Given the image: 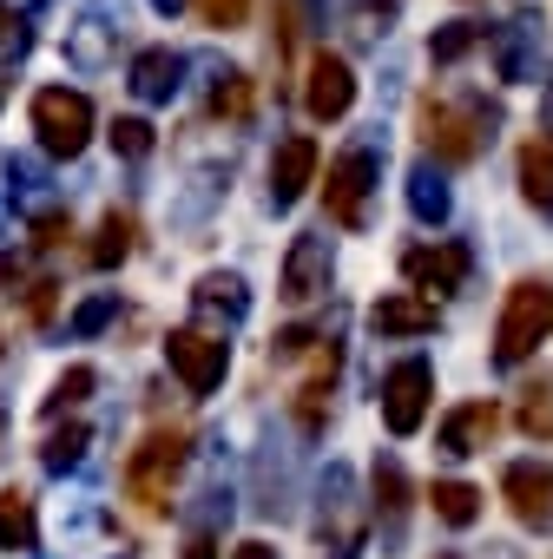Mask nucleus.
<instances>
[{
	"label": "nucleus",
	"instance_id": "423d86ee",
	"mask_svg": "<svg viewBox=\"0 0 553 559\" xmlns=\"http://www.w3.org/2000/svg\"><path fill=\"white\" fill-rule=\"evenodd\" d=\"M165 362L185 382V395H211L224 382V369H231V343L211 336V330H172L165 336Z\"/></svg>",
	"mask_w": 553,
	"mask_h": 559
},
{
	"label": "nucleus",
	"instance_id": "b1692460",
	"mask_svg": "<svg viewBox=\"0 0 553 559\" xmlns=\"http://www.w3.org/2000/svg\"><path fill=\"white\" fill-rule=\"evenodd\" d=\"M448 204H455V198H448V178H442L435 165H415V171H409V211H415L422 224H442Z\"/></svg>",
	"mask_w": 553,
	"mask_h": 559
},
{
	"label": "nucleus",
	"instance_id": "f704fd0d",
	"mask_svg": "<svg viewBox=\"0 0 553 559\" xmlns=\"http://www.w3.org/2000/svg\"><path fill=\"white\" fill-rule=\"evenodd\" d=\"M54 290H60V284H34V297H27V310H34V317H40V323H47V317H54Z\"/></svg>",
	"mask_w": 553,
	"mask_h": 559
},
{
	"label": "nucleus",
	"instance_id": "9d476101",
	"mask_svg": "<svg viewBox=\"0 0 553 559\" xmlns=\"http://www.w3.org/2000/svg\"><path fill=\"white\" fill-rule=\"evenodd\" d=\"M468 243H455V237H442V243H415L409 257H402V276L415 290H435V297H448V290H461L468 284Z\"/></svg>",
	"mask_w": 553,
	"mask_h": 559
},
{
	"label": "nucleus",
	"instance_id": "5701e85b",
	"mask_svg": "<svg viewBox=\"0 0 553 559\" xmlns=\"http://www.w3.org/2000/svg\"><path fill=\"white\" fill-rule=\"evenodd\" d=\"M514 421H520V435H533L540 448L553 441V382H546V376L520 382V408H514Z\"/></svg>",
	"mask_w": 553,
	"mask_h": 559
},
{
	"label": "nucleus",
	"instance_id": "4be33fe9",
	"mask_svg": "<svg viewBox=\"0 0 553 559\" xmlns=\"http://www.w3.org/2000/svg\"><path fill=\"white\" fill-rule=\"evenodd\" d=\"M428 507H435L442 526H474V520H481V487H468V480H435V487H428Z\"/></svg>",
	"mask_w": 553,
	"mask_h": 559
},
{
	"label": "nucleus",
	"instance_id": "c756f323",
	"mask_svg": "<svg viewBox=\"0 0 553 559\" xmlns=\"http://www.w3.org/2000/svg\"><path fill=\"white\" fill-rule=\"evenodd\" d=\"M93 382H99V376H93L86 362H73V369H67V376L54 382V395H47V408L60 415V408H73V402H86V395H93Z\"/></svg>",
	"mask_w": 553,
	"mask_h": 559
},
{
	"label": "nucleus",
	"instance_id": "39448f33",
	"mask_svg": "<svg viewBox=\"0 0 553 559\" xmlns=\"http://www.w3.org/2000/svg\"><path fill=\"white\" fill-rule=\"evenodd\" d=\"M34 132L54 158H80L86 139H93V99L73 93V86H47L34 93Z\"/></svg>",
	"mask_w": 553,
	"mask_h": 559
},
{
	"label": "nucleus",
	"instance_id": "bb28decb",
	"mask_svg": "<svg viewBox=\"0 0 553 559\" xmlns=\"http://www.w3.org/2000/svg\"><path fill=\"white\" fill-rule=\"evenodd\" d=\"M376 513H389V533L402 526V513H409V474H402V461H376Z\"/></svg>",
	"mask_w": 553,
	"mask_h": 559
},
{
	"label": "nucleus",
	"instance_id": "4468645a",
	"mask_svg": "<svg viewBox=\"0 0 553 559\" xmlns=\"http://www.w3.org/2000/svg\"><path fill=\"white\" fill-rule=\"evenodd\" d=\"M487 53H494V73H501L507 86H520V80L540 73V27H533V21H507V27L487 34Z\"/></svg>",
	"mask_w": 553,
	"mask_h": 559
},
{
	"label": "nucleus",
	"instance_id": "7ed1b4c3",
	"mask_svg": "<svg viewBox=\"0 0 553 559\" xmlns=\"http://www.w3.org/2000/svg\"><path fill=\"white\" fill-rule=\"evenodd\" d=\"M185 448H191L185 428H152V435L132 448V461H126V493H132L145 513H165V507H172V487H178V474H185Z\"/></svg>",
	"mask_w": 553,
	"mask_h": 559
},
{
	"label": "nucleus",
	"instance_id": "f8f14e48",
	"mask_svg": "<svg viewBox=\"0 0 553 559\" xmlns=\"http://www.w3.org/2000/svg\"><path fill=\"white\" fill-rule=\"evenodd\" d=\"M304 106H310V119H343L350 106H356V73H350V60L343 53H317L310 60V80H304Z\"/></svg>",
	"mask_w": 553,
	"mask_h": 559
},
{
	"label": "nucleus",
	"instance_id": "7c9ffc66",
	"mask_svg": "<svg viewBox=\"0 0 553 559\" xmlns=\"http://www.w3.org/2000/svg\"><path fill=\"white\" fill-rule=\"evenodd\" d=\"M113 152L119 158H145L152 152V126L145 119H113Z\"/></svg>",
	"mask_w": 553,
	"mask_h": 559
},
{
	"label": "nucleus",
	"instance_id": "0eeeda50",
	"mask_svg": "<svg viewBox=\"0 0 553 559\" xmlns=\"http://www.w3.org/2000/svg\"><path fill=\"white\" fill-rule=\"evenodd\" d=\"M428 402H435V369L422 356H409L383 376V428L389 435H415L428 421Z\"/></svg>",
	"mask_w": 553,
	"mask_h": 559
},
{
	"label": "nucleus",
	"instance_id": "a878e982",
	"mask_svg": "<svg viewBox=\"0 0 553 559\" xmlns=\"http://www.w3.org/2000/svg\"><path fill=\"white\" fill-rule=\"evenodd\" d=\"M481 40H487V27H481V21H448V27L428 40V60H435V67H455V60H468Z\"/></svg>",
	"mask_w": 553,
	"mask_h": 559
},
{
	"label": "nucleus",
	"instance_id": "4c0bfd02",
	"mask_svg": "<svg viewBox=\"0 0 553 559\" xmlns=\"http://www.w3.org/2000/svg\"><path fill=\"white\" fill-rule=\"evenodd\" d=\"M540 119H546V132H553V80H546V93H540Z\"/></svg>",
	"mask_w": 553,
	"mask_h": 559
},
{
	"label": "nucleus",
	"instance_id": "1a4fd4ad",
	"mask_svg": "<svg viewBox=\"0 0 553 559\" xmlns=\"http://www.w3.org/2000/svg\"><path fill=\"white\" fill-rule=\"evenodd\" d=\"M501 493L520 526H553V461H507Z\"/></svg>",
	"mask_w": 553,
	"mask_h": 559
},
{
	"label": "nucleus",
	"instance_id": "473e14b6",
	"mask_svg": "<svg viewBox=\"0 0 553 559\" xmlns=\"http://www.w3.org/2000/svg\"><path fill=\"white\" fill-rule=\"evenodd\" d=\"M67 237H73V217H67V211H47V217L34 224V243H40V250H60Z\"/></svg>",
	"mask_w": 553,
	"mask_h": 559
},
{
	"label": "nucleus",
	"instance_id": "f3484780",
	"mask_svg": "<svg viewBox=\"0 0 553 559\" xmlns=\"http://www.w3.org/2000/svg\"><path fill=\"white\" fill-rule=\"evenodd\" d=\"M369 323H376V336H428L435 330V304L428 297H383L369 310Z\"/></svg>",
	"mask_w": 553,
	"mask_h": 559
},
{
	"label": "nucleus",
	"instance_id": "393cba45",
	"mask_svg": "<svg viewBox=\"0 0 553 559\" xmlns=\"http://www.w3.org/2000/svg\"><path fill=\"white\" fill-rule=\"evenodd\" d=\"M126 250H132V217L106 211V217H99V237L86 243V263H93V270H113V263H126Z\"/></svg>",
	"mask_w": 553,
	"mask_h": 559
},
{
	"label": "nucleus",
	"instance_id": "412c9836",
	"mask_svg": "<svg viewBox=\"0 0 553 559\" xmlns=\"http://www.w3.org/2000/svg\"><path fill=\"white\" fill-rule=\"evenodd\" d=\"M34 539H40L34 500L21 487H8V493H0V546H8V552H34Z\"/></svg>",
	"mask_w": 553,
	"mask_h": 559
},
{
	"label": "nucleus",
	"instance_id": "72a5a7b5",
	"mask_svg": "<svg viewBox=\"0 0 553 559\" xmlns=\"http://www.w3.org/2000/svg\"><path fill=\"white\" fill-rule=\"evenodd\" d=\"M113 310H119V297H93V304L73 317V336H93V330H106V323H113Z\"/></svg>",
	"mask_w": 553,
	"mask_h": 559
},
{
	"label": "nucleus",
	"instance_id": "6ab92c4d",
	"mask_svg": "<svg viewBox=\"0 0 553 559\" xmlns=\"http://www.w3.org/2000/svg\"><path fill=\"white\" fill-rule=\"evenodd\" d=\"M520 198L533 211H553V132L520 145Z\"/></svg>",
	"mask_w": 553,
	"mask_h": 559
},
{
	"label": "nucleus",
	"instance_id": "ddd939ff",
	"mask_svg": "<svg viewBox=\"0 0 553 559\" xmlns=\"http://www.w3.org/2000/svg\"><path fill=\"white\" fill-rule=\"evenodd\" d=\"M317 165H323V152H317V139H310V132L284 139V145H276V158H270V204H276V211H291V204L310 191Z\"/></svg>",
	"mask_w": 553,
	"mask_h": 559
},
{
	"label": "nucleus",
	"instance_id": "f257e3e1",
	"mask_svg": "<svg viewBox=\"0 0 553 559\" xmlns=\"http://www.w3.org/2000/svg\"><path fill=\"white\" fill-rule=\"evenodd\" d=\"M494 126H501V112L481 93H461V99L455 93H422V106H415V132L442 165H474L494 145Z\"/></svg>",
	"mask_w": 553,
	"mask_h": 559
},
{
	"label": "nucleus",
	"instance_id": "a211bd4d",
	"mask_svg": "<svg viewBox=\"0 0 553 559\" xmlns=\"http://www.w3.org/2000/svg\"><path fill=\"white\" fill-rule=\"evenodd\" d=\"M330 389H337V349H317V362H310V376L297 382V402H291V408H297V421H304L310 435L323 428V408H330Z\"/></svg>",
	"mask_w": 553,
	"mask_h": 559
},
{
	"label": "nucleus",
	"instance_id": "2f4dec72",
	"mask_svg": "<svg viewBox=\"0 0 553 559\" xmlns=\"http://www.w3.org/2000/svg\"><path fill=\"white\" fill-rule=\"evenodd\" d=\"M198 14H204V27H244L250 0H198Z\"/></svg>",
	"mask_w": 553,
	"mask_h": 559
},
{
	"label": "nucleus",
	"instance_id": "6e6552de",
	"mask_svg": "<svg viewBox=\"0 0 553 559\" xmlns=\"http://www.w3.org/2000/svg\"><path fill=\"white\" fill-rule=\"evenodd\" d=\"M119 40H126V8L119 0H93V8L67 27V60L73 67H106Z\"/></svg>",
	"mask_w": 553,
	"mask_h": 559
},
{
	"label": "nucleus",
	"instance_id": "a19ab883",
	"mask_svg": "<svg viewBox=\"0 0 553 559\" xmlns=\"http://www.w3.org/2000/svg\"><path fill=\"white\" fill-rule=\"evenodd\" d=\"M442 559H455V552H442Z\"/></svg>",
	"mask_w": 553,
	"mask_h": 559
},
{
	"label": "nucleus",
	"instance_id": "cd10ccee",
	"mask_svg": "<svg viewBox=\"0 0 553 559\" xmlns=\"http://www.w3.org/2000/svg\"><path fill=\"white\" fill-rule=\"evenodd\" d=\"M211 112H217V119H244V112H250V80H244L237 67L217 73V86H211Z\"/></svg>",
	"mask_w": 553,
	"mask_h": 559
},
{
	"label": "nucleus",
	"instance_id": "20e7f679",
	"mask_svg": "<svg viewBox=\"0 0 553 559\" xmlns=\"http://www.w3.org/2000/svg\"><path fill=\"white\" fill-rule=\"evenodd\" d=\"M376 178H383V152H376V145H350V152L330 158L323 198H330V217H337L343 230H363V224H369V191H376Z\"/></svg>",
	"mask_w": 553,
	"mask_h": 559
},
{
	"label": "nucleus",
	"instance_id": "c9c22d12",
	"mask_svg": "<svg viewBox=\"0 0 553 559\" xmlns=\"http://www.w3.org/2000/svg\"><path fill=\"white\" fill-rule=\"evenodd\" d=\"M185 559H217V539H211V533H191V539H185Z\"/></svg>",
	"mask_w": 553,
	"mask_h": 559
},
{
	"label": "nucleus",
	"instance_id": "58836bf2",
	"mask_svg": "<svg viewBox=\"0 0 553 559\" xmlns=\"http://www.w3.org/2000/svg\"><path fill=\"white\" fill-rule=\"evenodd\" d=\"M152 8H158V14H178V8H185V0H152Z\"/></svg>",
	"mask_w": 553,
	"mask_h": 559
},
{
	"label": "nucleus",
	"instance_id": "dca6fc26",
	"mask_svg": "<svg viewBox=\"0 0 553 559\" xmlns=\"http://www.w3.org/2000/svg\"><path fill=\"white\" fill-rule=\"evenodd\" d=\"M178 86H185V53H172V47H145V53L132 60V93H139L145 106H165Z\"/></svg>",
	"mask_w": 553,
	"mask_h": 559
},
{
	"label": "nucleus",
	"instance_id": "c85d7f7f",
	"mask_svg": "<svg viewBox=\"0 0 553 559\" xmlns=\"http://www.w3.org/2000/svg\"><path fill=\"white\" fill-rule=\"evenodd\" d=\"M86 441H93V435H86V428H80V421H67V428H60V435H47V448H40V461H47V467H54V474H67V467H73V461H80V454H86Z\"/></svg>",
	"mask_w": 553,
	"mask_h": 559
},
{
	"label": "nucleus",
	"instance_id": "e433bc0d",
	"mask_svg": "<svg viewBox=\"0 0 553 559\" xmlns=\"http://www.w3.org/2000/svg\"><path fill=\"white\" fill-rule=\"evenodd\" d=\"M231 559H276V552H270V546H263V539H244V546H237V552H231Z\"/></svg>",
	"mask_w": 553,
	"mask_h": 559
},
{
	"label": "nucleus",
	"instance_id": "aec40b11",
	"mask_svg": "<svg viewBox=\"0 0 553 559\" xmlns=\"http://www.w3.org/2000/svg\"><path fill=\"white\" fill-rule=\"evenodd\" d=\"M198 317H217V323H244L250 297H244V276H204V284L191 290Z\"/></svg>",
	"mask_w": 553,
	"mask_h": 559
},
{
	"label": "nucleus",
	"instance_id": "ea45409f",
	"mask_svg": "<svg viewBox=\"0 0 553 559\" xmlns=\"http://www.w3.org/2000/svg\"><path fill=\"white\" fill-rule=\"evenodd\" d=\"M0 27H8V8H0Z\"/></svg>",
	"mask_w": 553,
	"mask_h": 559
},
{
	"label": "nucleus",
	"instance_id": "2eb2a0df",
	"mask_svg": "<svg viewBox=\"0 0 553 559\" xmlns=\"http://www.w3.org/2000/svg\"><path fill=\"white\" fill-rule=\"evenodd\" d=\"M494 435H501V408H494V402H461V408L435 428V448L461 461V454H481Z\"/></svg>",
	"mask_w": 553,
	"mask_h": 559
},
{
	"label": "nucleus",
	"instance_id": "f03ea898",
	"mask_svg": "<svg viewBox=\"0 0 553 559\" xmlns=\"http://www.w3.org/2000/svg\"><path fill=\"white\" fill-rule=\"evenodd\" d=\"M553 330V284H540V276H520V284L507 290V310H501V330H494V362L501 369H520Z\"/></svg>",
	"mask_w": 553,
	"mask_h": 559
},
{
	"label": "nucleus",
	"instance_id": "9b49d317",
	"mask_svg": "<svg viewBox=\"0 0 553 559\" xmlns=\"http://www.w3.org/2000/svg\"><path fill=\"white\" fill-rule=\"evenodd\" d=\"M330 270H337L330 237H323V230H304V237L291 243V257H284V304L323 297V290H330Z\"/></svg>",
	"mask_w": 553,
	"mask_h": 559
}]
</instances>
